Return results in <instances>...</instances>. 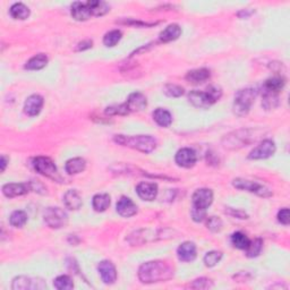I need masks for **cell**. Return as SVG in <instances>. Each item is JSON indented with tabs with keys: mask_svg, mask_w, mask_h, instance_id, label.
<instances>
[{
	"mask_svg": "<svg viewBox=\"0 0 290 290\" xmlns=\"http://www.w3.org/2000/svg\"><path fill=\"white\" fill-rule=\"evenodd\" d=\"M174 277V268L164 261H150L138 268V279L146 285L170 280Z\"/></svg>",
	"mask_w": 290,
	"mask_h": 290,
	"instance_id": "1",
	"label": "cell"
},
{
	"mask_svg": "<svg viewBox=\"0 0 290 290\" xmlns=\"http://www.w3.org/2000/svg\"><path fill=\"white\" fill-rule=\"evenodd\" d=\"M267 131L262 128H242L231 132L223 138V145L227 150H239L263 138Z\"/></svg>",
	"mask_w": 290,
	"mask_h": 290,
	"instance_id": "2",
	"label": "cell"
},
{
	"mask_svg": "<svg viewBox=\"0 0 290 290\" xmlns=\"http://www.w3.org/2000/svg\"><path fill=\"white\" fill-rule=\"evenodd\" d=\"M213 202V192L210 188L196 189L192 196L191 216L195 223L206 219V210Z\"/></svg>",
	"mask_w": 290,
	"mask_h": 290,
	"instance_id": "3",
	"label": "cell"
},
{
	"mask_svg": "<svg viewBox=\"0 0 290 290\" xmlns=\"http://www.w3.org/2000/svg\"><path fill=\"white\" fill-rule=\"evenodd\" d=\"M113 141L121 146H126L134 150H137L143 153H151L156 148V139L151 135H116Z\"/></svg>",
	"mask_w": 290,
	"mask_h": 290,
	"instance_id": "4",
	"label": "cell"
},
{
	"mask_svg": "<svg viewBox=\"0 0 290 290\" xmlns=\"http://www.w3.org/2000/svg\"><path fill=\"white\" fill-rule=\"evenodd\" d=\"M256 98V89L252 88L242 89L236 93L232 112L238 117H244L249 112Z\"/></svg>",
	"mask_w": 290,
	"mask_h": 290,
	"instance_id": "5",
	"label": "cell"
},
{
	"mask_svg": "<svg viewBox=\"0 0 290 290\" xmlns=\"http://www.w3.org/2000/svg\"><path fill=\"white\" fill-rule=\"evenodd\" d=\"M33 167L37 173L55 181H62L58 169L53 161L48 156H37L33 160Z\"/></svg>",
	"mask_w": 290,
	"mask_h": 290,
	"instance_id": "6",
	"label": "cell"
},
{
	"mask_svg": "<svg viewBox=\"0 0 290 290\" xmlns=\"http://www.w3.org/2000/svg\"><path fill=\"white\" fill-rule=\"evenodd\" d=\"M232 186L235 188L241 189V191H246L249 193H253L260 198H271L272 191L270 188H268L267 186H264L260 182L248 180V179L244 178H236L232 180Z\"/></svg>",
	"mask_w": 290,
	"mask_h": 290,
	"instance_id": "7",
	"label": "cell"
},
{
	"mask_svg": "<svg viewBox=\"0 0 290 290\" xmlns=\"http://www.w3.org/2000/svg\"><path fill=\"white\" fill-rule=\"evenodd\" d=\"M44 220L49 228L62 229L68 223V216L60 207L50 206L45 211Z\"/></svg>",
	"mask_w": 290,
	"mask_h": 290,
	"instance_id": "8",
	"label": "cell"
},
{
	"mask_svg": "<svg viewBox=\"0 0 290 290\" xmlns=\"http://www.w3.org/2000/svg\"><path fill=\"white\" fill-rule=\"evenodd\" d=\"M46 284L40 278L20 275L13 280L12 289L14 290H44Z\"/></svg>",
	"mask_w": 290,
	"mask_h": 290,
	"instance_id": "9",
	"label": "cell"
},
{
	"mask_svg": "<svg viewBox=\"0 0 290 290\" xmlns=\"http://www.w3.org/2000/svg\"><path fill=\"white\" fill-rule=\"evenodd\" d=\"M277 146L275 143L271 139H263L256 148H254L248 155V159L250 160H262L268 159L275 153Z\"/></svg>",
	"mask_w": 290,
	"mask_h": 290,
	"instance_id": "10",
	"label": "cell"
},
{
	"mask_svg": "<svg viewBox=\"0 0 290 290\" xmlns=\"http://www.w3.org/2000/svg\"><path fill=\"white\" fill-rule=\"evenodd\" d=\"M98 271L102 281L106 285H112L117 280V270L112 261L103 260L99 263Z\"/></svg>",
	"mask_w": 290,
	"mask_h": 290,
	"instance_id": "11",
	"label": "cell"
},
{
	"mask_svg": "<svg viewBox=\"0 0 290 290\" xmlns=\"http://www.w3.org/2000/svg\"><path fill=\"white\" fill-rule=\"evenodd\" d=\"M175 161L179 167L181 168H192L195 166L198 161V156L196 152L191 148H182L179 150L175 156Z\"/></svg>",
	"mask_w": 290,
	"mask_h": 290,
	"instance_id": "12",
	"label": "cell"
},
{
	"mask_svg": "<svg viewBox=\"0 0 290 290\" xmlns=\"http://www.w3.org/2000/svg\"><path fill=\"white\" fill-rule=\"evenodd\" d=\"M31 191L28 182H10L2 186V194L8 199L19 198V196L26 195Z\"/></svg>",
	"mask_w": 290,
	"mask_h": 290,
	"instance_id": "13",
	"label": "cell"
},
{
	"mask_svg": "<svg viewBox=\"0 0 290 290\" xmlns=\"http://www.w3.org/2000/svg\"><path fill=\"white\" fill-rule=\"evenodd\" d=\"M128 112H138L144 110L148 107V99L141 92H133L128 96L127 101L125 102Z\"/></svg>",
	"mask_w": 290,
	"mask_h": 290,
	"instance_id": "14",
	"label": "cell"
},
{
	"mask_svg": "<svg viewBox=\"0 0 290 290\" xmlns=\"http://www.w3.org/2000/svg\"><path fill=\"white\" fill-rule=\"evenodd\" d=\"M157 185L156 182H149V181H142L136 186V193H137L138 198L142 199L143 201H155L157 195Z\"/></svg>",
	"mask_w": 290,
	"mask_h": 290,
	"instance_id": "15",
	"label": "cell"
},
{
	"mask_svg": "<svg viewBox=\"0 0 290 290\" xmlns=\"http://www.w3.org/2000/svg\"><path fill=\"white\" fill-rule=\"evenodd\" d=\"M45 105V99L39 94H32L24 103V112L30 117L38 116Z\"/></svg>",
	"mask_w": 290,
	"mask_h": 290,
	"instance_id": "16",
	"label": "cell"
},
{
	"mask_svg": "<svg viewBox=\"0 0 290 290\" xmlns=\"http://www.w3.org/2000/svg\"><path fill=\"white\" fill-rule=\"evenodd\" d=\"M188 100L193 106L196 107L199 109H207L209 107L214 105L212 99L210 98V95L207 94V92L202 91H191L188 93Z\"/></svg>",
	"mask_w": 290,
	"mask_h": 290,
	"instance_id": "17",
	"label": "cell"
},
{
	"mask_svg": "<svg viewBox=\"0 0 290 290\" xmlns=\"http://www.w3.org/2000/svg\"><path fill=\"white\" fill-rule=\"evenodd\" d=\"M116 210L119 216L124 218H131L137 213V205L130 198L123 196V198H120V200H118Z\"/></svg>",
	"mask_w": 290,
	"mask_h": 290,
	"instance_id": "18",
	"label": "cell"
},
{
	"mask_svg": "<svg viewBox=\"0 0 290 290\" xmlns=\"http://www.w3.org/2000/svg\"><path fill=\"white\" fill-rule=\"evenodd\" d=\"M70 14L71 17L75 21H78V22H84V21H88L92 17L91 10H89L88 3L82 1L73 2V5L70 7Z\"/></svg>",
	"mask_w": 290,
	"mask_h": 290,
	"instance_id": "19",
	"label": "cell"
},
{
	"mask_svg": "<svg viewBox=\"0 0 290 290\" xmlns=\"http://www.w3.org/2000/svg\"><path fill=\"white\" fill-rule=\"evenodd\" d=\"M177 256L181 262H193L198 256L196 246L192 242H185L177 248Z\"/></svg>",
	"mask_w": 290,
	"mask_h": 290,
	"instance_id": "20",
	"label": "cell"
},
{
	"mask_svg": "<svg viewBox=\"0 0 290 290\" xmlns=\"http://www.w3.org/2000/svg\"><path fill=\"white\" fill-rule=\"evenodd\" d=\"M211 77V73L207 68H198V69L189 70L186 74V81L192 84H200L209 80Z\"/></svg>",
	"mask_w": 290,
	"mask_h": 290,
	"instance_id": "21",
	"label": "cell"
},
{
	"mask_svg": "<svg viewBox=\"0 0 290 290\" xmlns=\"http://www.w3.org/2000/svg\"><path fill=\"white\" fill-rule=\"evenodd\" d=\"M180 34L181 27L178 24H170L161 32L159 35V40L160 42H163V44H168V42L177 40L180 37Z\"/></svg>",
	"mask_w": 290,
	"mask_h": 290,
	"instance_id": "22",
	"label": "cell"
},
{
	"mask_svg": "<svg viewBox=\"0 0 290 290\" xmlns=\"http://www.w3.org/2000/svg\"><path fill=\"white\" fill-rule=\"evenodd\" d=\"M64 203L67 209L69 210H78L81 209V206L83 205V201H82V198L76 189H69L65 193L64 195Z\"/></svg>",
	"mask_w": 290,
	"mask_h": 290,
	"instance_id": "23",
	"label": "cell"
},
{
	"mask_svg": "<svg viewBox=\"0 0 290 290\" xmlns=\"http://www.w3.org/2000/svg\"><path fill=\"white\" fill-rule=\"evenodd\" d=\"M87 168V161L83 157H73L65 164V170L68 175H78L83 173Z\"/></svg>",
	"mask_w": 290,
	"mask_h": 290,
	"instance_id": "24",
	"label": "cell"
},
{
	"mask_svg": "<svg viewBox=\"0 0 290 290\" xmlns=\"http://www.w3.org/2000/svg\"><path fill=\"white\" fill-rule=\"evenodd\" d=\"M153 116V120L159 125L161 127H169L171 124H173V116L171 113L168 112V110L163 109V108H157L152 113Z\"/></svg>",
	"mask_w": 290,
	"mask_h": 290,
	"instance_id": "25",
	"label": "cell"
},
{
	"mask_svg": "<svg viewBox=\"0 0 290 290\" xmlns=\"http://www.w3.org/2000/svg\"><path fill=\"white\" fill-rule=\"evenodd\" d=\"M286 85V80L282 76H273L268 78L264 82L263 89L264 92H272V93H279Z\"/></svg>",
	"mask_w": 290,
	"mask_h": 290,
	"instance_id": "26",
	"label": "cell"
},
{
	"mask_svg": "<svg viewBox=\"0 0 290 290\" xmlns=\"http://www.w3.org/2000/svg\"><path fill=\"white\" fill-rule=\"evenodd\" d=\"M10 16L13 17L14 20H20V21H24L30 17V8L26 5H24L23 2H16L10 7L9 9Z\"/></svg>",
	"mask_w": 290,
	"mask_h": 290,
	"instance_id": "27",
	"label": "cell"
},
{
	"mask_svg": "<svg viewBox=\"0 0 290 290\" xmlns=\"http://www.w3.org/2000/svg\"><path fill=\"white\" fill-rule=\"evenodd\" d=\"M48 64V57L45 53H39V55L32 57L28 62L25 64V69L27 70H40L45 68Z\"/></svg>",
	"mask_w": 290,
	"mask_h": 290,
	"instance_id": "28",
	"label": "cell"
},
{
	"mask_svg": "<svg viewBox=\"0 0 290 290\" xmlns=\"http://www.w3.org/2000/svg\"><path fill=\"white\" fill-rule=\"evenodd\" d=\"M89 10H91L92 16H103L107 13H109L110 6L106 1H100V0H89L87 2Z\"/></svg>",
	"mask_w": 290,
	"mask_h": 290,
	"instance_id": "29",
	"label": "cell"
},
{
	"mask_svg": "<svg viewBox=\"0 0 290 290\" xmlns=\"http://www.w3.org/2000/svg\"><path fill=\"white\" fill-rule=\"evenodd\" d=\"M110 196L109 194H96L93 196L92 206L96 212H105L110 206Z\"/></svg>",
	"mask_w": 290,
	"mask_h": 290,
	"instance_id": "30",
	"label": "cell"
},
{
	"mask_svg": "<svg viewBox=\"0 0 290 290\" xmlns=\"http://www.w3.org/2000/svg\"><path fill=\"white\" fill-rule=\"evenodd\" d=\"M263 248V241L261 238H255L253 241L249 242L248 246L245 249L246 256L249 257V259H254V257H257L261 254V250Z\"/></svg>",
	"mask_w": 290,
	"mask_h": 290,
	"instance_id": "31",
	"label": "cell"
},
{
	"mask_svg": "<svg viewBox=\"0 0 290 290\" xmlns=\"http://www.w3.org/2000/svg\"><path fill=\"white\" fill-rule=\"evenodd\" d=\"M250 239L242 231H236L231 235V244L238 249H246L248 246Z\"/></svg>",
	"mask_w": 290,
	"mask_h": 290,
	"instance_id": "32",
	"label": "cell"
},
{
	"mask_svg": "<svg viewBox=\"0 0 290 290\" xmlns=\"http://www.w3.org/2000/svg\"><path fill=\"white\" fill-rule=\"evenodd\" d=\"M279 106V95L278 93L264 92L262 107L266 110H273Z\"/></svg>",
	"mask_w": 290,
	"mask_h": 290,
	"instance_id": "33",
	"label": "cell"
},
{
	"mask_svg": "<svg viewBox=\"0 0 290 290\" xmlns=\"http://www.w3.org/2000/svg\"><path fill=\"white\" fill-rule=\"evenodd\" d=\"M27 223V214L22 210H16L10 214L9 223L15 228H22Z\"/></svg>",
	"mask_w": 290,
	"mask_h": 290,
	"instance_id": "34",
	"label": "cell"
},
{
	"mask_svg": "<svg viewBox=\"0 0 290 290\" xmlns=\"http://www.w3.org/2000/svg\"><path fill=\"white\" fill-rule=\"evenodd\" d=\"M53 286H55L56 289L59 290H70L74 288V282L69 275L63 274L53 280Z\"/></svg>",
	"mask_w": 290,
	"mask_h": 290,
	"instance_id": "35",
	"label": "cell"
},
{
	"mask_svg": "<svg viewBox=\"0 0 290 290\" xmlns=\"http://www.w3.org/2000/svg\"><path fill=\"white\" fill-rule=\"evenodd\" d=\"M121 38H123V33L120 30H112L106 33L105 38H103V45L108 48H112L121 40Z\"/></svg>",
	"mask_w": 290,
	"mask_h": 290,
	"instance_id": "36",
	"label": "cell"
},
{
	"mask_svg": "<svg viewBox=\"0 0 290 290\" xmlns=\"http://www.w3.org/2000/svg\"><path fill=\"white\" fill-rule=\"evenodd\" d=\"M221 259H223V253H221L220 250H211V252H207L205 254L203 261L205 267L213 268L220 262Z\"/></svg>",
	"mask_w": 290,
	"mask_h": 290,
	"instance_id": "37",
	"label": "cell"
},
{
	"mask_svg": "<svg viewBox=\"0 0 290 290\" xmlns=\"http://www.w3.org/2000/svg\"><path fill=\"white\" fill-rule=\"evenodd\" d=\"M163 93L170 98H179L185 93V89L180 85L177 84H167L163 88Z\"/></svg>",
	"mask_w": 290,
	"mask_h": 290,
	"instance_id": "38",
	"label": "cell"
},
{
	"mask_svg": "<svg viewBox=\"0 0 290 290\" xmlns=\"http://www.w3.org/2000/svg\"><path fill=\"white\" fill-rule=\"evenodd\" d=\"M106 113L109 116H126L130 112H128L126 105L121 103V105H114L106 108Z\"/></svg>",
	"mask_w": 290,
	"mask_h": 290,
	"instance_id": "39",
	"label": "cell"
},
{
	"mask_svg": "<svg viewBox=\"0 0 290 290\" xmlns=\"http://www.w3.org/2000/svg\"><path fill=\"white\" fill-rule=\"evenodd\" d=\"M223 227V220L219 217H210L206 220V228L212 232H219Z\"/></svg>",
	"mask_w": 290,
	"mask_h": 290,
	"instance_id": "40",
	"label": "cell"
},
{
	"mask_svg": "<svg viewBox=\"0 0 290 290\" xmlns=\"http://www.w3.org/2000/svg\"><path fill=\"white\" fill-rule=\"evenodd\" d=\"M212 286H213L212 280H210V279L207 278H200L193 281V284L189 285V287L194 289H207L212 287Z\"/></svg>",
	"mask_w": 290,
	"mask_h": 290,
	"instance_id": "41",
	"label": "cell"
},
{
	"mask_svg": "<svg viewBox=\"0 0 290 290\" xmlns=\"http://www.w3.org/2000/svg\"><path fill=\"white\" fill-rule=\"evenodd\" d=\"M30 187H31V191H34L35 193H38V194H41V195H45L46 194V187L42 184L41 181L39 180H31L30 182Z\"/></svg>",
	"mask_w": 290,
	"mask_h": 290,
	"instance_id": "42",
	"label": "cell"
},
{
	"mask_svg": "<svg viewBox=\"0 0 290 290\" xmlns=\"http://www.w3.org/2000/svg\"><path fill=\"white\" fill-rule=\"evenodd\" d=\"M277 218H278V221L281 224L288 225L289 224V221H290L289 209H288V207H284V209H281L280 211H279Z\"/></svg>",
	"mask_w": 290,
	"mask_h": 290,
	"instance_id": "43",
	"label": "cell"
},
{
	"mask_svg": "<svg viewBox=\"0 0 290 290\" xmlns=\"http://www.w3.org/2000/svg\"><path fill=\"white\" fill-rule=\"evenodd\" d=\"M225 213L234 218H237V219H242V220L248 219V214L242 210H235V209H231V207H227Z\"/></svg>",
	"mask_w": 290,
	"mask_h": 290,
	"instance_id": "44",
	"label": "cell"
},
{
	"mask_svg": "<svg viewBox=\"0 0 290 290\" xmlns=\"http://www.w3.org/2000/svg\"><path fill=\"white\" fill-rule=\"evenodd\" d=\"M92 45H93L92 40H84L77 45L76 50L77 51H84V50L92 48Z\"/></svg>",
	"mask_w": 290,
	"mask_h": 290,
	"instance_id": "45",
	"label": "cell"
},
{
	"mask_svg": "<svg viewBox=\"0 0 290 290\" xmlns=\"http://www.w3.org/2000/svg\"><path fill=\"white\" fill-rule=\"evenodd\" d=\"M125 23L130 25H135V26H152V25H156V24H149L144 22H135V21H126Z\"/></svg>",
	"mask_w": 290,
	"mask_h": 290,
	"instance_id": "46",
	"label": "cell"
},
{
	"mask_svg": "<svg viewBox=\"0 0 290 290\" xmlns=\"http://www.w3.org/2000/svg\"><path fill=\"white\" fill-rule=\"evenodd\" d=\"M254 13V10H242V12L238 13V16L241 17V19H247V17H249L252 14Z\"/></svg>",
	"mask_w": 290,
	"mask_h": 290,
	"instance_id": "47",
	"label": "cell"
},
{
	"mask_svg": "<svg viewBox=\"0 0 290 290\" xmlns=\"http://www.w3.org/2000/svg\"><path fill=\"white\" fill-rule=\"evenodd\" d=\"M8 162H9L8 157H7L6 156H1V171L2 173L6 170V167H7V164H8Z\"/></svg>",
	"mask_w": 290,
	"mask_h": 290,
	"instance_id": "48",
	"label": "cell"
}]
</instances>
